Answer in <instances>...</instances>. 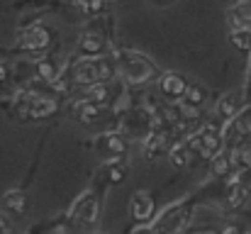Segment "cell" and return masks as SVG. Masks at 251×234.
I'll list each match as a JSON object with an SVG mask.
<instances>
[{"label": "cell", "mask_w": 251, "mask_h": 234, "mask_svg": "<svg viewBox=\"0 0 251 234\" xmlns=\"http://www.w3.org/2000/svg\"><path fill=\"white\" fill-rule=\"evenodd\" d=\"M112 76V66L105 61V59H81L76 66H74V78L78 80V83H85V85H90V83H105L107 78Z\"/></svg>", "instance_id": "1"}, {"label": "cell", "mask_w": 251, "mask_h": 234, "mask_svg": "<svg viewBox=\"0 0 251 234\" xmlns=\"http://www.w3.org/2000/svg\"><path fill=\"white\" fill-rule=\"evenodd\" d=\"M120 71H122V76L127 78L129 83H142V80H147L151 76L154 66L142 54L125 52V54H120Z\"/></svg>", "instance_id": "2"}, {"label": "cell", "mask_w": 251, "mask_h": 234, "mask_svg": "<svg viewBox=\"0 0 251 234\" xmlns=\"http://www.w3.org/2000/svg\"><path fill=\"white\" fill-rule=\"evenodd\" d=\"M159 88H161V93L171 98V100H176V98H180L183 93H185V88H188V83L183 80V76H178V74H164V76L159 78Z\"/></svg>", "instance_id": "3"}, {"label": "cell", "mask_w": 251, "mask_h": 234, "mask_svg": "<svg viewBox=\"0 0 251 234\" xmlns=\"http://www.w3.org/2000/svg\"><path fill=\"white\" fill-rule=\"evenodd\" d=\"M129 210L137 220H149L154 215V200L147 195V193H137L129 203Z\"/></svg>", "instance_id": "4"}, {"label": "cell", "mask_w": 251, "mask_h": 234, "mask_svg": "<svg viewBox=\"0 0 251 234\" xmlns=\"http://www.w3.org/2000/svg\"><path fill=\"white\" fill-rule=\"evenodd\" d=\"M232 29H251V2H239L229 10Z\"/></svg>", "instance_id": "5"}, {"label": "cell", "mask_w": 251, "mask_h": 234, "mask_svg": "<svg viewBox=\"0 0 251 234\" xmlns=\"http://www.w3.org/2000/svg\"><path fill=\"white\" fill-rule=\"evenodd\" d=\"M25 49H44L49 44V32L44 27H32L22 34V42H20Z\"/></svg>", "instance_id": "6"}, {"label": "cell", "mask_w": 251, "mask_h": 234, "mask_svg": "<svg viewBox=\"0 0 251 234\" xmlns=\"http://www.w3.org/2000/svg\"><path fill=\"white\" fill-rule=\"evenodd\" d=\"M183 225H185V215H178L176 210L173 212L168 210L166 215L159 220V225H156V234H176Z\"/></svg>", "instance_id": "7"}, {"label": "cell", "mask_w": 251, "mask_h": 234, "mask_svg": "<svg viewBox=\"0 0 251 234\" xmlns=\"http://www.w3.org/2000/svg\"><path fill=\"white\" fill-rule=\"evenodd\" d=\"M237 107H239V95L237 93H227L217 103V115L225 117V120H232L237 115Z\"/></svg>", "instance_id": "8"}, {"label": "cell", "mask_w": 251, "mask_h": 234, "mask_svg": "<svg viewBox=\"0 0 251 234\" xmlns=\"http://www.w3.org/2000/svg\"><path fill=\"white\" fill-rule=\"evenodd\" d=\"M54 110H56V103H54V100H49V98H32L27 115H29V117H47V115H51Z\"/></svg>", "instance_id": "9"}, {"label": "cell", "mask_w": 251, "mask_h": 234, "mask_svg": "<svg viewBox=\"0 0 251 234\" xmlns=\"http://www.w3.org/2000/svg\"><path fill=\"white\" fill-rule=\"evenodd\" d=\"M74 112H76V117L81 120V122H93V120H98V105L93 103V100H81V103H76L74 105Z\"/></svg>", "instance_id": "10"}, {"label": "cell", "mask_w": 251, "mask_h": 234, "mask_svg": "<svg viewBox=\"0 0 251 234\" xmlns=\"http://www.w3.org/2000/svg\"><path fill=\"white\" fill-rule=\"evenodd\" d=\"M81 52L85 56H98L102 52V39L100 34H93V32H85L81 37Z\"/></svg>", "instance_id": "11"}, {"label": "cell", "mask_w": 251, "mask_h": 234, "mask_svg": "<svg viewBox=\"0 0 251 234\" xmlns=\"http://www.w3.org/2000/svg\"><path fill=\"white\" fill-rule=\"evenodd\" d=\"M229 39H232V44H234L237 49H242V52H249L251 49V29H232Z\"/></svg>", "instance_id": "12"}, {"label": "cell", "mask_w": 251, "mask_h": 234, "mask_svg": "<svg viewBox=\"0 0 251 234\" xmlns=\"http://www.w3.org/2000/svg\"><path fill=\"white\" fill-rule=\"evenodd\" d=\"M85 95H88V100H93V103H105V100H107V85H105V83H90V85L85 88Z\"/></svg>", "instance_id": "13"}, {"label": "cell", "mask_w": 251, "mask_h": 234, "mask_svg": "<svg viewBox=\"0 0 251 234\" xmlns=\"http://www.w3.org/2000/svg\"><path fill=\"white\" fill-rule=\"evenodd\" d=\"M5 208H10V210H15V212H22V210H25V195H22L20 190H10V193L5 195Z\"/></svg>", "instance_id": "14"}, {"label": "cell", "mask_w": 251, "mask_h": 234, "mask_svg": "<svg viewBox=\"0 0 251 234\" xmlns=\"http://www.w3.org/2000/svg\"><path fill=\"white\" fill-rule=\"evenodd\" d=\"M183 95H185V103H190V105H200L205 100V90L200 85H188Z\"/></svg>", "instance_id": "15"}, {"label": "cell", "mask_w": 251, "mask_h": 234, "mask_svg": "<svg viewBox=\"0 0 251 234\" xmlns=\"http://www.w3.org/2000/svg\"><path fill=\"white\" fill-rule=\"evenodd\" d=\"M212 158H215V161H212V171H215V173H217V176H225V173H227V171H229V166H232V158H229V154L225 156H212Z\"/></svg>", "instance_id": "16"}, {"label": "cell", "mask_w": 251, "mask_h": 234, "mask_svg": "<svg viewBox=\"0 0 251 234\" xmlns=\"http://www.w3.org/2000/svg\"><path fill=\"white\" fill-rule=\"evenodd\" d=\"M244 198H247V188L242 183H234V188L229 193V208H239L244 203Z\"/></svg>", "instance_id": "17"}, {"label": "cell", "mask_w": 251, "mask_h": 234, "mask_svg": "<svg viewBox=\"0 0 251 234\" xmlns=\"http://www.w3.org/2000/svg\"><path fill=\"white\" fill-rule=\"evenodd\" d=\"M171 163L173 166H178V168H183L185 163H188V152H185V147H173L171 149Z\"/></svg>", "instance_id": "18"}, {"label": "cell", "mask_w": 251, "mask_h": 234, "mask_svg": "<svg viewBox=\"0 0 251 234\" xmlns=\"http://www.w3.org/2000/svg\"><path fill=\"white\" fill-rule=\"evenodd\" d=\"M37 74H39V78H44V80H56V69L49 61H39L37 64Z\"/></svg>", "instance_id": "19"}, {"label": "cell", "mask_w": 251, "mask_h": 234, "mask_svg": "<svg viewBox=\"0 0 251 234\" xmlns=\"http://www.w3.org/2000/svg\"><path fill=\"white\" fill-rule=\"evenodd\" d=\"M107 147H110L115 154H122V152L127 149V144L120 139V134H107Z\"/></svg>", "instance_id": "20"}, {"label": "cell", "mask_w": 251, "mask_h": 234, "mask_svg": "<svg viewBox=\"0 0 251 234\" xmlns=\"http://www.w3.org/2000/svg\"><path fill=\"white\" fill-rule=\"evenodd\" d=\"M78 2H81V7H83L85 12H90V15L100 12L102 5H105V0H78Z\"/></svg>", "instance_id": "21"}, {"label": "cell", "mask_w": 251, "mask_h": 234, "mask_svg": "<svg viewBox=\"0 0 251 234\" xmlns=\"http://www.w3.org/2000/svg\"><path fill=\"white\" fill-rule=\"evenodd\" d=\"M122 178H125V171L122 168H110V181L112 183H120Z\"/></svg>", "instance_id": "22"}, {"label": "cell", "mask_w": 251, "mask_h": 234, "mask_svg": "<svg viewBox=\"0 0 251 234\" xmlns=\"http://www.w3.org/2000/svg\"><path fill=\"white\" fill-rule=\"evenodd\" d=\"M222 234H239V227H237V225H229V227L222 230Z\"/></svg>", "instance_id": "23"}, {"label": "cell", "mask_w": 251, "mask_h": 234, "mask_svg": "<svg viewBox=\"0 0 251 234\" xmlns=\"http://www.w3.org/2000/svg\"><path fill=\"white\" fill-rule=\"evenodd\" d=\"M5 78H7V66L0 64V80H5Z\"/></svg>", "instance_id": "24"}, {"label": "cell", "mask_w": 251, "mask_h": 234, "mask_svg": "<svg viewBox=\"0 0 251 234\" xmlns=\"http://www.w3.org/2000/svg\"><path fill=\"white\" fill-rule=\"evenodd\" d=\"M0 234H7V227H5V220L0 217Z\"/></svg>", "instance_id": "25"}]
</instances>
